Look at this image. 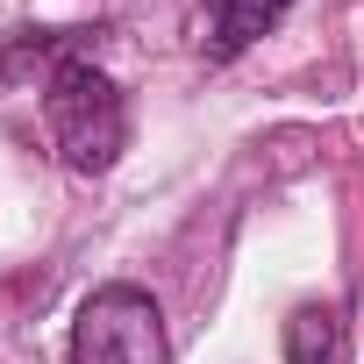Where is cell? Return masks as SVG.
I'll use <instances>...</instances> for the list:
<instances>
[{"instance_id": "6da1fadb", "label": "cell", "mask_w": 364, "mask_h": 364, "mask_svg": "<svg viewBox=\"0 0 364 364\" xmlns=\"http://www.w3.org/2000/svg\"><path fill=\"white\" fill-rule=\"evenodd\" d=\"M43 122H50V143L65 150L72 171H107L122 157V143H129V107H122L114 79L93 58H58L50 65Z\"/></svg>"}, {"instance_id": "7a4b0ae2", "label": "cell", "mask_w": 364, "mask_h": 364, "mask_svg": "<svg viewBox=\"0 0 364 364\" xmlns=\"http://www.w3.org/2000/svg\"><path fill=\"white\" fill-rule=\"evenodd\" d=\"M72 364H171L164 307L143 286H100L72 314Z\"/></svg>"}, {"instance_id": "3957f363", "label": "cell", "mask_w": 364, "mask_h": 364, "mask_svg": "<svg viewBox=\"0 0 364 364\" xmlns=\"http://www.w3.org/2000/svg\"><path fill=\"white\" fill-rule=\"evenodd\" d=\"M286 8H293V0H200V8H193V43H200L208 65H229L257 36H272Z\"/></svg>"}, {"instance_id": "277c9868", "label": "cell", "mask_w": 364, "mask_h": 364, "mask_svg": "<svg viewBox=\"0 0 364 364\" xmlns=\"http://www.w3.org/2000/svg\"><path fill=\"white\" fill-rule=\"evenodd\" d=\"M286 357H293V364H343V314H336L328 300L293 307V321H286Z\"/></svg>"}]
</instances>
